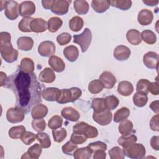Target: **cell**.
I'll return each instance as SVG.
<instances>
[{
    "label": "cell",
    "mask_w": 159,
    "mask_h": 159,
    "mask_svg": "<svg viewBox=\"0 0 159 159\" xmlns=\"http://www.w3.org/2000/svg\"><path fill=\"white\" fill-rule=\"evenodd\" d=\"M76 12L80 15H84L89 11V4L86 1L76 0L74 1L73 5Z\"/></svg>",
    "instance_id": "cell-30"
},
{
    "label": "cell",
    "mask_w": 159,
    "mask_h": 159,
    "mask_svg": "<svg viewBox=\"0 0 159 159\" xmlns=\"http://www.w3.org/2000/svg\"><path fill=\"white\" fill-rule=\"evenodd\" d=\"M4 86L14 93L16 107L25 114L42 102V88L34 73H27L18 68L7 78Z\"/></svg>",
    "instance_id": "cell-1"
},
{
    "label": "cell",
    "mask_w": 159,
    "mask_h": 159,
    "mask_svg": "<svg viewBox=\"0 0 159 159\" xmlns=\"http://www.w3.org/2000/svg\"><path fill=\"white\" fill-rule=\"evenodd\" d=\"M19 68L27 73H33L34 70V63L31 58H24L21 60Z\"/></svg>",
    "instance_id": "cell-33"
},
{
    "label": "cell",
    "mask_w": 159,
    "mask_h": 159,
    "mask_svg": "<svg viewBox=\"0 0 159 159\" xmlns=\"http://www.w3.org/2000/svg\"><path fill=\"white\" fill-rule=\"evenodd\" d=\"M104 89V86L99 80L91 81L88 85V91L93 94L101 93Z\"/></svg>",
    "instance_id": "cell-41"
},
{
    "label": "cell",
    "mask_w": 159,
    "mask_h": 159,
    "mask_svg": "<svg viewBox=\"0 0 159 159\" xmlns=\"http://www.w3.org/2000/svg\"><path fill=\"white\" fill-rule=\"evenodd\" d=\"M55 75L53 70L50 68H45L39 74V80L42 83H52L55 80Z\"/></svg>",
    "instance_id": "cell-23"
},
{
    "label": "cell",
    "mask_w": 159,
    "mask_h": 159,
    "mask_svg": "<svg viewBox=\"0 0 159 159\" xmlns=\"http://www.w3.org/2000/svg\"><path fill=\"white\" fill-rule=\"evenodd\" d=\"M92 40V34L89 29L86 28L84 31L78 35H73V42L78 44L81 49V52L84 53L88 49Z\"/></svg>",
    "instance_id": "cell-6"
},
{
    "label": "cell",
    "mask_w": 159,
    "mask_h": 159,
    "mask_svg": "<svg viewBox=\"0 0 159 159\" xmlns=\"http://www.w3.org/2000/svg\"><path fill=\"white\" fill-rule=\"evenodd\" d=\"M63 55L65 57L70 61H75L79 56L78 48L74 45H69L63 49Z\"/></svg>",
    "instance_id": "cell-25"
},
{
    "label": "cell",
    "mask_w": 159,
    "mask_h": 159,
    "mask_svg": "<svg viewBox=\"0 0 159 159\" xmlns=\"http://www.w3.org/2000/svg\"><path fill=\"white\" fill-rule=\"evenodd\" d=\"M94 159H104L106 157V153L104 150H97L94 153Z\"/></svg>",
    "instance_id": "cell-59"
},
{
    "label": "cell",
    "mask_w": 159,
    "mask_h": 159,
    "mask_svg": "<svg viewBox=\"0 0 159 159\" xmlns=\"http://www.w3.org/2000/svg\"><path fill=\"white\" fill-rule=\"evenodd\" d=\"M42 152V146L38 143H35L28 148L27 152L24 153L21 157V158L37 159L39 158Z\"/></svg>",
    "instance_id": "cell-22"
},
{
    "label": "cell",
    "mask_w": 159,
    "mask_h": 159,
    "mask_svg": "<svg viewBox=\"0 0 159 159\" xmlns=\"http://www.w3.org/2000/svg\"><path fill=\"white\" fill-rule=\"evenodd\" d=\"M151 82L147 79H140L137 83V92L147 94L149 92V86Z\"/></svg>",
    "instance_id": "cell-46"
},
{
    "label": "cell",
    "mask_w": 159,
    "mask_h": 159,
    "mask_svg": "<svg viewBox=\"0 0 159 159\" xmlns=\"http://www.w3.org/2000/svg\"><path fill=\"white\" fill-rule=\"evenodd\" d=\"M0 76H1V86H4L6 82V80L7 79V75L5 73L2 72V71H1L0 72Z\"/></svg>",
    "instance_id": "cell-63"
},
{
    "label": "cell",
    "mask_w": 159,
    "mask_h": 159,
    "mask_svg": "<svg viewBox=\"0 0 159 159\" xmlns=\"http://www.w3.org/2000/svg\"><path fill=\"white\" fill-rule=\"evenodd\" d=\"M123 152L127 157L134 159H140L145 155V148L141 143H132L125 147H123Z\"/></svg>",
    "instance_id": "cell-4"
},
{
    "label": "cell",
    "mask_w": 159,
    "mask_h": 159,
    "mask_svg": "<svg viewBox=\"0 0 159 159\" xmlns=\"http://www.w3.org/2000/svg\"><path fill=\"white\" fill-rule=\"evenodd\" d=\"M110 2L112 6L123 11L129 9L132 6V1L129 0H112Z\"/></svg>",
    "instance_id": "cell-42"
},
{
    "label": "cell",
    "mask_w": 159,
    "mask_h": 159,
    "mask_svg": "<svg viewBox=\"0 0 159 159\" xmlns=\"http://www.w3.org/2000/svg\"><path fill=\"white\" fill-rule=\"evenodd\" d=\"M25 131V127L24 125H17L11 127L8 131V135L10 138L18 139Z\"/></svg>",
    "instance_id": "cell-40"
},
{
    "label": "cell",
    "mask_w": 159,
    "mask_h": 159,
    "mask_svg": "<svg viewBox=\"0 0 159 159\" xmlns=\"http://www.w3.org/2000/svg\"><path fill=\"white\" fill-rule=\"evenodd\" d=\"M48 113V108L42 104H37L34 106L31 111V116L34 119H43Z\"/></svg>",
    "instance_id": "cell-21"
},
{
    "label": "cell",
    "mask_w": 159,
    "mask_h": 159,
    "mask_svg": "<svg viewBox=\"0 0 159 159\" xmlns=\"http://www.w3.org/2000/svg\"><path fill=\"white\" fill-rule=\"evenodd\" d=\"M113 54L116 60L119 61H124L129 58L130 55V50L129 47L120 45L115 48Z\"/></svg>",
    "instance_id": "cell-14"
},
{
    "label": "cell",
    "mask_w": 159,
    "mask_h": 159,
    "mask_svg": "<svg viewBox=\"0 0 159 159\" xmlns=\"http://www.w3.org/2000/svg\"><path fill=\"white\" fill-rule=\"evenodd\" d=\"M109 155L111 159H123L125 158L123 150L117 146L112 147L109 151Z\"/></svg>",
    "instance_id": "cell-50"
},
{
    "label": "cell",
    "mask_w": 159,
    "mask_h": 159,
    "mask_svg": "<svg viewBox=\"0 0 159 159\" xmlns=\"http://www.w3.org/2000/svg\"><path fill=\"white\" fill-rule=\"evenodd\" d=\"M118 93L123 96H130L134 91V87L132 83L128 81L119 82L117 86Z\"/></svg>",
    "instance_id": "cell-27"
},
{
    "label": "cell",
    "mask_w": 159,
    "mask_h": 159,
    "mask_svg": "<svg viewBox=\"0 0 159 159\" xmlns=\"http://www.w3.org/2000/svg\"><path fill=\"white\" fill-rule=\"evenodd\" d=\"M62 20L58 17H52L48 20V29L52 33L56 32L62 25Z\"/></svg>",
    "instance_id": "cell-32"
},
{
    "label": "cell",
    "mask_w": 159,
    "mask_h": 159,
    "mask_svg": "<svg viewBox=\"0 0 159 159\" xmlns=\"http://www.w3.org/2000/svg\"><path fill=\"white\" fill-rule=\"evenodd\" d=\"M84 22L80 16H75L69 21V27L73 32L80 31L83 27Z\"/></svg>",
    "instance_id": "cell-34"
},
{
    "label": "cell",
    "mask_w": 159,
    "mask_h": 159,
    "mask_svg": "<svg viewBox=\"0 0 159 159\" xmlns=\"http://www.w3.org/2000/svg\"><path fill=\"white\" fill-rule=\"evenodd\" d=\"M61 115L65 119L71 122H76L80 117V113L72 107H64L61 111Z\"/></svg>",
    "instance_id": "cell-19"
},
{
    "label": "cell",
    "mask_w": 159,
    "mask_h": 159,
    "mask_svg": "<svg viewBox=\"0 0 159 159\" xmlns=\"http://www.w3.org/2000/svg\"><path fill=\"white\" fill-rule=\"evenodd\" d=\"M93 119L98 124L104 126L109 124L112 119V114L110 110L106 109L101 112H93Z\"/></svg>",
    "instance_id": "cell-9"
},
{
    "label": "cell",
    "mask_w": 159,
    "mask_h": 159,
    "mask_svg": "<svg viewBox=\"0 0 159 159\" xmlns=\"http://www.w3.org/2000/svg\"><path fill=\"white\" fill-rule=\"evenodd\" d=\"M71 141L76 145H81L83 143H84L87 140V138L81 134H76L73 132V134L71 135Z\"/></svg>",
    "instance_id": "cell-55"
},
{
    "label": "cell",
    "mask_w": 159,
    "mask_h": 159,
    "mask_svg": "<svg viewBox=\"0 0 159 159\" xmlns=\"http://www.w3.org/2000/svg\"><path fill=\"white\" fill-rule=\"evenodd\" d=\"M63 124L62 118L58 115H55L51 117L48 122V127L51 129H56L61 127Z\"/></svg>",
    "instance_id": "cell-48"
},
{
    "label": "cell",
    "mask_w": 159,
    "mask_h": 159,
    "mask_svg": "<svg viewBox=\"0 0 159 159\" xmlns=\"http://www.w3.org/2000/svg\"><path fill=\"white\" fill-rule=\"evenodd\" d=\"M130 115V110L127 107H122L117 110L114 116V121L115 122H120L125 120Z\"/></svg>",
    "instance_id": "cell-37"
},
{
    "label": "cell",
    "mask_w": 159,
    "mask_h": 159,
    "mask_svg": "<svg viewBox=\"0 0 159 159\" xmlns=\"http://www.w3.org/2000/svg\"><path fill=\"white\" fill-rule=\"evenodd\" d=\"M137 137L134 134H129L127 135H122L118 139V143L122 147H125L132 143L136 142Z\"/></svg>",
    "instance_id": "cell-39"
},
{
    "label": "cell",
    "mask_w": 159,
    "mask_h": 159,
    "mask_svg": "<svg viewBox=\"0 0 159 159\" xmlns=\"http://www.w3.org/2000/svg\"><path fill=\"white\" fill-rule=\"evenodd\" d=\"M78 148V145L73 143L71 140L68 141L61 147L63 153L68 155H73V153Z\"/></svg>",
    "instance_id": "cell-49"
},
{
    "label": "cell",
    "mask_w": 159,
    "mask_h": 159,
    "mask_svg": "<svg viewBox=\"0 0 159 159\" xmlns=\"http://www.w3.org/2000/svg\"><path fill=\"white\" fill-rule=\"evenodd\" d=\"M55 45L52 41H43L38 47V53L42 57H50L55 53Z\"/></svg>",
    "instance_id": "cell-10"
},
{
    "label": "cell",
    "mask_w": 159,
    "mask_h": 159,
    "mask_svg": "<svg viewBox=\"0 0 159 159\" xmlns=\"http://www.w3.org/2000/svg\"><path fill=\"white\" fill-rule=\"evenodd\" d=\"M133 123L127 119L120 122L119 125V132L122 135H127L132 134L133 132Z\"/></svg>",
    "instance_id": "cell-31"
},
{
    "label": "cell",
    "mask_w": 159,
    "mask_h": 159,
    "mask_svg": "<svg viewBox=\"0 0 159 159\" xmlns=\"http://www.w3.org/2000/svg\"><path fill=\"white\" fill-rule=\"evenodd\" d=\"M82 94L81 90L77 87H72L70 89H60L59 97L57 102L63 104L68 102H73L79 99Z\"/></svg>",
    "instance_id": "cell-3"
},
{
    "label": "cell",
    "mask_w": 159,
    "mask_h": 159,
    "mask_svg": "<svg viewBox=\"0 0 159 159\" xmlns=\"http://www.w3.org/2000/svg\"><path fill=\"white\" fill-rule=\"evenodd\" d=\"M19 5L14 1H6L4 7V14L10 20H15L19 15Z\"/></svg>",
    "instance_id": "cell-7"
},
{
    "label": "cell",
    "mask_w": 159,
    "mask_h": 159,
    "mask_svg": "<svg viewBox=\"0 0 159 159\" xmlns=\"http://www.w3.org/2000/svg\"><path fill=\"white\" fill-rule=\"evenodd\" d=\"M92 150L93 153L97 150H104L106 151L107 149V145L101 141H97L90 143L88 145Z\"/></svg>",
    "instance_id": "cell-54"
},
{
    "label": "cell",
    "mask_w": 159,
    "mask_h": 159,
    "mask_svg": "<svg viewBox=\"0 0 159 159\" xmlns=\"http://www.w3.org/2000/svg\"><path fill=\"white\" fill-rule=\"evenodd\" d=\"M73 132L84 135L87 139L96 138L98 135L97 129L84 122H80L73 127Z\"/></svg>",
    "instance_id": "cell-5"
},
{
    "label": "cell",
    "mask_w": 159,
    "mask_h": 159,
    "mask_svg": "<svg viewBox=\"0 0 159 159\" xmlns=\"http://www.w3.org/2000/svg\"><path fill=\"white\" fill-rule=\"evenodd\" d=\"M48 64L52 67L53 70L56 72H62L65 68V64L63 60L55 55L51 56L48 59Z\"/></svg>",
    "instance_id": "cell-20"
},
{
    "label": "cell",
    "mask_w": 159,
    "mask_h": 159,
    "mask_svg": "<svg viewBox=\"0 0 159 159\" xmlns=\"http://www.w3.org/2000/svg\"><path fill=\"white\" fill-rule=\"evenodd\" d=\"M32 128L37 132H42L45 129L46 123L42 119H34L32 121Z\"/></svg>",
    "instance_id": "cell-52"
},
{
    "label": "cell",
    "mask_w": 159,
    "mask_h": 159,
    "mask_svg": "<svg viewBox=\"0 0 159 159\" xmlns=\"http://www.w3.org/2000/svg\"><path fill=\"white\" fill-rule=\"evenodd\" d=\"M34 18L31 17H24L22 19V20L19 22V25H18V28L19 29L23 32H30L31 29H30V22L33 20Z\"/></svg>",
    "instance_id": "cell-47"
},
{
    "label": "cell",
    "mask_w": 159,
    "mask_h": 159,
    "mask_svg": "<svg viewBox=\"0 0 159 159\" xmlns=\"http://www.w3.org/2000/svg\"><path fill=\"white\" fill-rule=\"evenodd\" d=\"M150 145H151V147L155 150H158V149H159V137L158 136L152 137L150 140Z\"/></svg>",
    "instance_id": "cell-58"
},
{
    "label": "cell",
    "mask_w": 159,
    "mask_h": 159,
    "mask_svg": "<svg viewBox=\"0 0 159 159\" xmlns=\"http://www.w3.org/2000/svg\"><path fill=\"white\" fill-rule=\"evenodd\" d=\"M150 107L152 111L155 112L157 114H158L159 112V101L158 100L153 101L150 105Z\"/></svg>",
    "instance_id": "cell-61"
},
{
    "label": "cell",
    "mask_w": 159,
    "mask_h": 159,
    "mask_svg": "<svg viewBox=\"0 0 159 159\" xmlns=\"http://www.w3.org/2000/svg\"><path fill=\"white\" fill-rule=\"evenodd\" d=\"M71 40V35L67 32L60 34L57 37V41L60 45H65L68 44Z\"/></svg>",
    "instance_id": "cell-53"
},
{
    "label": "cell",
    "mask_w": 159,
    "mask_h": 159,
    "mask_svg": "<svg viewBox=\"0 0 159 159\" xmlns=\"http://www.w3.org/2000/svg\"><path fill=\"white\" fill-rule=\"evenodd\" d=\"M37 140L40 142L42 148H47L51 145V140L49 135L44 132H39L36 135Z\"/></svg>",
    "instance_id": "cell-44"
},
{
    "label": "cell",
    "mask_w": 159,
    "mask_h": 159,
    "mask_svg": "<svg viewBox=\"0 0 159 159\" xmlns=\"http://www.w3.org/2000/svg\"><path fill=\"white\" fill-rule=\"evenodd\" d=\"M99 80L102 83L104 88L107 89L112 88L116 83V78L114 75L107 71L102 73Z\"/></svg>",
    "instance_id": "cell-16"
},
{
    "label": "cell",
    "mask_w": 159,
    "mask_h": 159,
    "mask_svg": "<svg viewBox=\"0 0 159 159\" xmlns=\"http://www.w3.org/2000/svg\"><path fill=\"white\" fill-rule=\"evenodd\" d=\"M71 2V1L67 0H55L51 11L57 15H64L68 12Z\"/></svg>",
    "instance_id": "cell-11"
},
{
    "label": "cell",
    "mask_w": 159,
    "mask_h": 159,
    "mask_svg": "<svg viewBox=\"0 0 159 159\" xmlns=\"http://www.w3.org/2000/svg\"><path fill=\"white\" fill-rule=\"evenodd\" d=\"M11 35L7 32L0 33V52L1 57L7 63H13L17 60L18 51L14 49L11 42Z\"/></svg>",
    "instance_id": "cell-2"
},
{
    "label": "cell",
    "mask_w": 159,
    "mask_h": 159,
    "mask_svg": "<svg viewBox=\"0 0 159 159\" xmlns=\"http://www.w3.org/2000/svg\"><path fill=\"white\" fill-rule=\"evenodd\" d=\"M52 135L53 140L55 142L60 143L66 137L67 132L64 128H58L52 130Z\"/></svg>",
    "instance_id": "cell-43"
},
{
    "label": "cell",
    "mask_w": 159,
    "mask_h": 159,
    "mask_svg": "<svg viewBox=\"0 0 159 159\" xmlns=\"http://www.w3.org/2000/svg\"><path fill=\"white\" fill-rule=\"evenodd\" d=\"M30 27L32 32L40 33L47 29L48 22L42 18H34L30 22Z\"/></svg>",
    "instance_id": "cell-15"
},
{
    "label": "cell",
    "mask_w": 159,
    "mask_h": 159,
    "mask_svg": "<svg viewBox=\"0 0 159 159\" xmlns=\"http://www.w3.org/2000/svg\"><path fill=\"white\" fill-rule=\"evenodd\" d=\"M60 93V89L57 88H47L42 92V98L47 101H57Z\"/></svg>",
    "instance_id": "cell-17"
},
{
    "label": "cell",
    "mask_w": 159,
    "mask_h": 159,
    "mask_svg": "<svg viewBox=\"0 0 159 159\" xmlns=\"http://www.w3.org/2000/svg\"><path fill=\"white\" fill-rule=\"evenodd\" d=\"M127 41L134 45H137L142 42L141 34L136 29H130L126 34Z\"/></svg>",
    "instance_id": "cell-28"
},
{
    "label": "cell",
    "mask_w": 159,
    "mask_h": 159,
    "mask_svg": "<svg viewBox=\"0 0 159 159\" xmlns=\"http://www.w3.org/2000/svg\"><path fill=\"white\" fill-rule=\"evenodd\" d=\"M110 1L107 0H93L91 2V6L94 11L98 13H102L106 12L110 7Z\"/></svg>",
    "instance_id": "cell-26"
},
{
    "label": "cell",
    "mask_w": 159,
    "mask_h": 159,
    "mask_svg": "<svg viewBox=\"0 0 159 159\" xmlns=\"http://www.w3.org/2000/svg\"><path fill=\"white\" fill-rule=\"evenodd\" d=\"M158 114H156L155 116H153L150 122V129L153 131L158 132L159 130V125H158Z\"/></svg>",
    "instance_id": "cell-56"
},
{
    "label": "cell",
    "mask_w": 159,
    "mask_h": 159,
    "mask_svg": "<svg viewBox=\"0 0 159 159\" xmlns=\"http://www.w3.org/2000/svg\"><path fill=\"white\" fill-rule=\"evenodd\" d=\"M149 91L153 95H158L159 93V87L157 82H152L149 86Z\"/></svg>",
    "instance_id": "cell-57"
},
{
    "label": "cell",
    "mask_w": 159,
    "mask_h": 159,
    "mask_svg": "<svg viewBox=\"0 0 159 159\" xmlns=\"http://www.w3.org/2000/svg\"><path fill=\"white\" fill-rule=\"evenodd\" d=\"M91 106L94 112H101L106 109L104 98H94L91 102Z\"/></svg>",
    "instance_id": "cell-36"
},
{
    "label": "cell",
    "mask_w": 159,
    "mask_h": 159,
    "mask_svg": "<svg viewBox=\"0 0 159 159\" xmlns=\"http://www.w3.org/2000/svg\"><path fill=\"white\" fill-rule=\"evenodd\" d=\"M93 152L88 147L77 148L73 153V157L76 159H88L91 158Z\"/></svg>",
    "instance_id": "cell-29"
},
{
    "label": "cell",
    "mask_w": 159,
    "mask_h": 159,
    "mask_svg": "<svg viewBox=\"0 0 159 159\" xmlns=\"http://www.w3.org/2000/svg\"><path fill=\"white\" fill-rule=\"evenodd\" d=\"M25 116L24 112L19 107H11L6 112V119L11 123H19L22 122Z\"/></svg>",
    "instance_id": "cell-8"
},
{
    "label": "cell",
    "mask_w": 159,
    "mask_h": 159,
    "mask_svg": "<svg viewBox=\"0 0 159 159\" xmlns=\"http://www.w3.org/2000/svg\"><path fill=\"white\" fill-rule=\"evenodd\" d=\"M55 0H43L42 1V4L45 9H51Z\"/></svg>",
    "instance_id": "cell-60"
},
{
    "label": "cell",
    "mask_w": 159,
    "mask_h": 159,
    "mask_svg": "<svg viewBox=\"0 0 159 159\" xmlns=\"http://www.w3.org/2000/svg\"><path fill=\"white\" fill-rule=\"evenodd\" d=\"M20 139L21 141L27 145H30L35 140V139H37L36 135L34 133L26 130L23 133Z\"/></svg>",
    "instance_id": "cell-51"
},
{
    "label": "cell",
    "mask_w": 159,
    "mask_h": 159,
    "mask_svg": "<svg viewBox=\"0 0 159 159\" xmlns=\"http://www.w3.org/2000/svg\"><path fill=\"white\" fill-rule=\"evenodd\" d=\"M153 19V14L152 12L148 9H142L137 16L139 23L142 25H148L150 24Z\"/></svg>",
    "instance_id": "cell-18"
},
{
    "label": "cell",
    "mask_w": 159,
    "mask_h": 159,
    "mask_svg": "<svg viewBox=\"0 0 159 159\" xmlns=\"http://www.w3.org/2000/svg\"><path fill=\"white\" fill-rule=\"evenodd\" d=\"M148 101L147 94L137 92L133 96V102L135 106L142 107L146 105Z\"/></svg>",
    "instance_id": "cell-35"
},
{
    "label": "cell",
    "mask_w": 159,
    "mask_h": 159,
    "mask_svg": "<svg viewBox=\"0 0 159 159\" xmlns=\"http://www.w3.org/2000/svg\"><path fill=\"white\" fill-rule=\"evenodd\" d=\"M142 40L149 45L154 44L157 41L155 34L150 30H144L141 33Z\"/></svg>",
    "instance_id": "cell-38"
},
{
    "label": "cell",
    "mask_w": 159,
    "mask_h": 159,
    "mask_svg": "<svg viewBox=\"0 0 159 159\" xmlns=\"http://www.w3.org/2000/svg\"><path fill=\"white\" fill-rule=\"evenodd\" d=\"M17 45L19 49L23 51H29L33 47L34 40L30 37H20L17 40Z\"/></svg>",
    "instance_id": "cell-24"
},
{
    "label": "cell",
    "mask_w": 159,
    "mask_h": 159,
    "mask_svg": "<svg viewBox=\"0 0 159 159\" xmlns=\"http://www.w3.org/2000/svg\"><path fill=\"white\" fill-rule=\"evenodd\" d=\"M142 2L147 6H155L158 4V1L155 0H143Z\"/></svg>",
    "instance_id": "cell-62"
},
{
    "label": "cell",
    "mask_w": 159,
    "mask_h": 159,
    "mask_svg": "<svg viewBox=\"0 0 159 159\" xmlns=\"http://www.w3.org/2000/svg\"><path fill=\"white\" fill-rule=\"evenodd\" d=\"M144 65L150 69H158V55L156 52H148L143 57Z\"/></svg>",
    "instance_id": "cell-12"
},
{
    "label": "cell",
    "mask_w": 159,
    "mask_h": 159,
    "mask_svg": "<svg viewBox=\"0 0 159 159\" xmlns=\"http://www.w3.org/2000/svg\"><path fill=\"white\" fill-rule=\"evenodd\" d=\"M104 101H105L106 109L110 111L115 109L119 104V99L114 95L106 96L104 98Z\"/></svg>",
    "instance_id": "cell-45"
},
{
    "label": "cell",
    "mask_w": 159,
    "mask_h": 159,
    "mask_svg": "<svg viewBox=\"0 0 159 159\" xmlns=\"http://www.w3.org/2000/svg\"><path fill=\"white\" fill-rule=\"evenodd\" d=\"M19 15L24 17H30L35 12V6L32 1H23L19 5Z\"/></svg>",
    "instance_id": "cell-13"
}]
</instances>
